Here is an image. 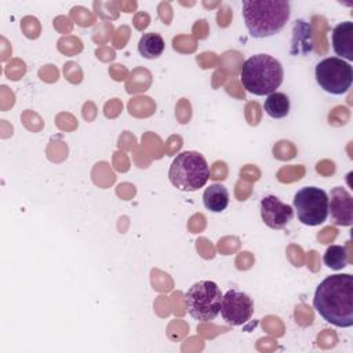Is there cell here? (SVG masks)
<instances>
[{
	"label": "cell",
	"instance_id": "1",
	"mask_svg": "<svg viewBox=\"0 0 353 353\" xmlns=\"http://www.w3.org/2000/svg\"><path fill=\"white\" fill-rule=\"evenodd\" d=\"M313 307L330 324L341 328L353 325V276H327L316 288Z\"/></svg>",
	"mask_w": 353,
	"mask_h": 353
},
{
	"label": "cell",
	"instance_id": "2",
	"mask_svg": "<svg viewBox=\"0 0 353 353\" xmlns=\"http://www.w3.org/2000/svg\"><path fill=\"white\" fill-rule=\"evenodd\" d=\"M241 10L244 23L255 39L279 33L291 14V6L287 0H244Z\"/></svg>",
	"mask_w": 353,
	"mask_h": 353
},
{
	"label": "cell",
	"instance_id": "3",
	"mask_svg": "<svg viewBox=\"0 0 353 353\" xmlns=\"http://www.w3.org/2000/svg\"><path fill=\"white\" fill-rule=\"evenodd\" d=\"M281 63L268 54H256L244 61L240 69V81L247 92L262 97L276 91L283 83Z\"/></svg>",
	"mask_w": 353,
	"mask_h": 353
},
{
	"label": "cell",
	"instance_id": "4",
	"mask_svg": "<svg viewBox=\"0 0 353 353\" xmlns=\"http://www.w3.org/2000/svg\"><path fill=\"white\" fill-rule=\"evenodd\" d=\"M170 182L179 190L194 192L203 188L210 178V167L203 154L185 150L176 154L168 170Z\"/></svg>",
	"mask_w": 353,
	"mask_h": 353
},
{
	"label": "cell",
	"instance_id": "5",
	"mask_svg": "<svg viewBox=\"0 0 353 353\" xmlns=\"http://www.w3.org/2000/svg\"><path fill=\"white\" fill-rule=\"evenodd\" d=\"M185 306L190 317L199 321L214 320L221 310L222 292L216 283L201 280L185 292Z\"/></svg>",
	"mask_w": 353,
	"mask_h": 353
},
{
	"label": "cell",
	"instance_id": "6",
	"mask_svg": "<svg viewBox=\"0 0 353 353\" xmlns=\"http://www.w3.org/2000/svg\"><path fill=\"white\" fill-rule=\"evenodd\" d=\"M314 76L320 88L332 95L347 92L353 83V69L350 63L338 57L321 59L316 65Z\"/></svg>",
	"mask_w": 353,
	"mask_h": 353
},
{
	"label": "cell",
	"instance_id": "7",
	"mask_svg": "<svg viewBox=\"0 0 353 353\" xmlns=\"http://www.w3.org/2000/svg\"><path fill=\"white\" fill-rule=\"evenodd\" d=\"M298 221L306 226H317L328 216V194L316 186H305L294 196Z\"/></svg>",
	"mask_w": 353,
	"mask_h": 353
},
{
	"label": "cell",
	"instance_id": "8",
	"mask_svg": "<svg viewBox=\"0 0 353 353\" xmlns=\"http://www.w3.org/2000/svg\"><path fill=\"white\" fill-rule=\"evenodd\" d=\"M219 312L222 319L229 325H243L251 319L254 313V302L245 292L229 290L225 295H222Z\"/></svg>",
	"mask_w": 353,
	"mask_h": 353
},
{
	"label": "cell",
	"instance_id": "9",
	"mask_svg": "<svg viewBox=\"0 0 353 353\" xmlns=\"http://www.w3.org/2000/svg\"><path fill=\"white\" fill-rule=\"evenodd\" d=\"M294 216L291 205L269 194L261 200V218L270 229H283Z\"/></svg>",
	"mask_w": 353,
	"mask_h": 353
},
{
	"label": "cell",
	"instance_id": "10",
	"mask_svg": "<svg viewBox=\"0 0 353 353\" xmlns=\"http://www.w3.org/2000/svg\"><path fill=\"white\" fill-rule=\"evenodd\" d=\"M328 214L338 226H350L353 223V199L342 186L331 190L328 197Z\"/></svg>",
	"mask_w": 353,
	"mask_h": 353
},
{
	"label": "cell",
	"instance_id": "11",
	"mask_svg": "<svg viewBox=\"0 0 353 353\" xmlns=\"http://www.w3.org/2000/svg\"><path fill=\"white\" fill-rule=\"evenodd\" d=\"M332 47L338 58L353 61V23L345 21L332 30Z\"/></svg>",
	"mask_w": 353,
	"mask_h": 353
},
{
	"label": "cell",
	"instance_id": "12",
	"mask_svg": "<svg viewBox=\"0 0 353 353\" xmlns=\"http://www.w3.org/2000/svg\"><path fill=\"white\" fill-rule=\"evenodd\" d=\"M203 203L211 212H222L229 205V192L222 183H212L204 190Z\"/></svg>",
	"mask_w": 353,
	"mask_h": 353
},
{
	"label": "cell",
	"instance_id": "13",
	"mask_svg": "<svg viewBox=\"0 0 353 353\" xmlns=\"http://www.w3.org/2000/svg\"><path fill=\"white\" fill-rule=\"evenodd\" d=\"M165 48L164 39L154 32H149L141 36L138 41V51L146 59L159 58Z\"/></svg>",
	"mask_w": 353,
	"mask_h": 353
},
{
	"label": "cell",
	"instance_id": "14",
	"mask_svg": "<svg viewBox=\"0 0 353 353\" xmlns=\"http://www.w3.org/2000/svg\"><path fill=\"white\" fill-rule=\"evenodd\" d=\"M265 112L273 119H283L290 113V98L284 92H272L263 102Z\"/></svg>",
	"mask_w": 353,
	"mask_h": 353
},
{
	"label": "cell",
	"instance_id": "15",
	"mask_svg": "<svg viewBox=\"0 0 353 353\" xmlns=\"http://www.w3.org/2000/svg\"><path fill=\"white\" fill-rule=\"evenodd\" d=\"M323 262L325 266H328L332 270L343 269L349 262L346 248L342 245H336V244L330 245L323 255Z\"/></svg>",
	"mask_w": 353,
	"mask_h": 353
}]
</instances>
